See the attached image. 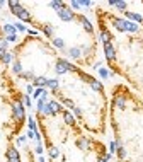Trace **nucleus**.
<instances>
[{"label":"nucleus","instance_id":"46","mask_svg":"<svg viewBox=\"0 0 143 162\" xmlns=\"http://www.w3.org/2000/svg\"><path fill=\"white\" fill-rule=\"evenodd\" d=\"M29 34H31V36H37V31L36 29H29Z\"/></svg>","mask_w":143,"mask_h":162},{"label":"nucleus","instance_id":"10","mask_svg":"<svg viewBox=\"0 0 143 162\" xmlns=\"http://www.w3.org/2000/svg\"><path fill=\"white\" fill-rule=\"evenodd\" d=\"M114 108H118V109H124V108H126V99H124V96L118 94L116 97H114Z\"/></svg>","mask_w":143,"mask_h":162},{"label":"nucleus","instance_id":"49","mask_svg":"<svg viewBox=\"0 0 143 162\" xmlns=\"http://www.w3.org/2000/svg\"><path fill=\"white\" fill-rule=\"evenodd\" d=\"M39 162H44V159H43V157H41V155H39Z\"/></svg>","mask_w":143,"mask_h":162},{"label":"nucleus","instance_id":"47","mask_svg":"<svg viewBox=\"0 0 143 162\" xmlns=\"http://www.w3.org/2000/svg\"><path fill=\"white\" fill-rule=\"evenodd\" d=\"M5 51H7V50H4V48H0V60H2V57H4V55H5Z\"/></svg>","mask_w":143,"mask_h":162},{"label":"nucleus","instance_id":"25","mask_svg":"<svg viewBox=\"0 0 143 162\" xmlns=\"http://www.w3.org/2000/svg\"><path fill=\"white\" fill-rule=\"evenodd\" d=\"M99 75H101L102 78H107V77H111L112 73L107 70V68H99Z\"/></svg>","mask_w":143,"mask_h":162},{"label":"nucleus","instance_id":"39","mask_svg":"<svg viewBox=\"0 0 143 162\" xmlns=\"http://www.w3.org/2000/svg\"><path fill=\"white\" fill-rule=\"evenodd\" d=\"M112 152H116V142H111V143H109V154H112Z\"/></svg>","mask_w":143,"mask_h":162},{"label":"nucleus","instance_id":"38","mask_svg":"<svg viewBox=\"0 0 143 162\" xmlns=\"http://www.w3.org/2000/svg\"><path fill=\"white\" fill-rule=\"evenodd\" d=\"M22 143H26V135H21L17 138V145H22Z\"/></svg>","mask_w":143,"mask_h":162},{"label":"nucleus","instance_id":"16","mask_svg":"<svg viewBox=\"0 0 143 162\" xmlns=\"http://www.w3.org/2000/svg\"><path fill=\"white\" fill-rule=\"evenodd\" d=\"M68 55L72 58H80V57H82V48H70Z\"/></svg>","mask_w":143,"mask_h":162},{"label":"nucleus","instance_id":"27","mask_svg":"<svg viewBox=\"0 0 143 162\" xmlns=\"http://www.w3.org/2000/svg\"><path fill=\"white\" fill-rule=\"evenodd\" d=\"M53 44L56 48H65V41L61 39V38H55V39H53Z\"/></svg>","mask_w":143,"mask_h":162},{"label":"nucleus","instance_id":"23","mask_svg":"<svg viewBox=\"0 0 143 162\" xmlns=\"http://www.w3.org/2000/svg\"><path fill=\"white\" fill-rule=\"evenodd\" d=\"M12 70H14V73L21 75V73H22V65L19 62H14V67H12Z\"/></svg>","mask_w":143,"mask_h":162},{"label":"nucleus","instance_id":"19","mask_svg":"<svg viewBox=\"0 0 143 162\" xmlns=\"http://www.w3.org/2000/svg\"><path fill=\"white\" fill-rule=\"evenodd\" d=\"M46 87L56 90V89H58V80H56V78H48V80H46Z\"/></svg>","mask_w":143,"mask_h":162},{"label":"nucleus","instance_id":"4","mask_svg":"<svg viewBox=\"0 0 143 162\" xmlns=\"http://www.w3.org/2000/svg\"><path fill=\"white\" fill-rule=\"evenodd\" d=\"M61 111H63V108H61L56 101H49V102H46L43 113H44L46 116H55L56 113H61Z\"/></svg>","mask_w":143,"mask_h":162},{"label":"nucleus","instance_id":"34","mask_svg":"<svg viewBox=\"0 0 143 162\" xmlns=\"http://www.w3.org/2000/svg\"><path fill=\"white\" fill-rule=\"evenodd\" d=\"M61 102H63L65 106H68V108H72V109H73V108H75L73 101H70V99H63V101H61Z\"/></svg>","mask_w":143,"mask_h":162},{"label":"nucleus","instance_id":"1","mask_svg":"<svg viewBox=\"0 0 143 162\" xmlns=\"http://www.w3.org/2000/svg\"><path fill=\"white\" fill-rule=\"evenodd\" d=\"M9 7H10V11L14 16H17L19 19H21L22 22H31L32 21V17L31 14L24 9V7L19 4V2H16V0H9Z\"/></svg>","mask_w":143,"mask_h":162},{"label":"nucleus","instance_id":"45","mask_svg":"<svg viewBox=\"0 0 143 162\" xmlns=\"http://www.w3.org/2000/svg\"><path fill=\"white\" fill-rule=\"evenodd\" d=\"M7 46H9V43H7V41H2V43H0V48H4V50H7Z\"/></svg>","mask_w":143,"mask_h":162},{"label":"nucleus","instance_id":"9","mask_svg":"<svg viewBox=\"0 0 143 162\" xmlns=\"http://www.w3.org/2000/svg\"><path fill=\"white\" fill-rule=\"evenodd\" d=\"M79 22L82 24V26H84V29H85L87 32H94V26L90 24V21H89V19H87L85 16H79Z\"/></svg>","mask_w":143,"mask_h":162},{"label":"nucleus","instance_id":"7","mask_svg":"<svg viewBox=\"0 0 143 162\" xmlns=\"http://www.w3.org/2000/svg\"><path fill=\"white\" fill-rule=\"evenodd\" d=\"M136 31H138V26L135 22L123 19V32H136Z\"/></svg>","mask_w":143,"mask_h":162},{"label":"nucleus","instance_id":"30","mask_svg":"<svg viewBox=\"0 0 143 162\" xmlns=\"http://www.w3.org/2000/svg\"><path fill=\"white\" fill-rule=\"evenodd\" d=\"M77 73H79V75H80V78H84L85 82H89V84H90V82H92V80H94V78L90 77V75H87V73H84V72H80V70H79V72H77Z\"/></svg>","mask_w":143,"mask_h":162},{"label":"nucleus","instance_id":"12","mask_svg":"<svg viewBox=\"0 0 143 162\" xmlns=\"http://www.w3.org/2000/svg\"><path fill=\"white\" fill-rule=\"evenodd\" d=\"M77 147L82 148V150H89V148H90V140H89V138H85V136H82V138L77 140Z\"/></svg>","mask_w":143,"mask_h":162},{"label":"nucleus","instance_id":"11","mask_svg":"<svg viewBox=\"0 0 143 162\" xmlns=\"http://www.w3.org/2000/svg\"><path fill=\"white\" fill-rule=\"evenodd\" d=\"M124 16H126L131 22H138V24H142V22H143V17L140 16V14H135V12H128L126 11V12H124Z\"/></svg>","mask_w":143,"mask_h":162},{"label":"nucleus","instance_id":"31","mask_svg":"<svg viewBox=\"0 0 143 162\" xmlns=\"http://www.w3.org/2000/svg\"><path fill=\"white\" fill-rule=\"evenodd\" d=\"M49 7H53V9H56V11H60L61 7H65V4H63V2H51Z\"/></svg>","mask_w":143,"mask_h":162},{"label":"nucleus","instance_id":"21","mask_svg":"<svg viewBox=\"0 0 143 162\" xmlns=\"http://www.w3.org/2000/svg\"><path fill=\"white\" fill-rule=\"evenodd\" d=\"M63 120H65V123H67V125H73V123H75L73 116L70 115V113H67V111H63Z\"/></svg>","mask_w":143,"mask_h":162},{"label":"nucleus","instance_id":"5","mask_svg":"<svg viewBox=\"0 0 143 162\" xmlns=\"http://www.w3.org/2000/svg\"><path fill=\"white\" fill-rule=\"evenodd\" d=\"M56 12H58V17L61 19V21H65V22H70V21H73L75 19V12L72 11V9H68L67 5L61 7V9L56 11Z\"/></svg>","mask_w":143,"mask_h":162},{"label":"nucleus","instance_id":"22","mask_svg":"<svg viewBox=\"0 0 143 162\" xmlns=\"http://www.w3.org/2000/svg\"><path fill=\"white\" fill-rule=\"evenodd\" d=\"M10 62H12V53H10V51H5V55L2 57V63H5V65H9Z\"/></svg>","mask_w":143,"mask_h":162},{"label":"nucleus","instance_id":"37","mask_svg":"<svg viewBox=\"0 0 143 162\" xmlns=\"http://www.w3.org/2000/svg\"><path fill=\"white\" fill-rule=\"evenodd\" d=\"M5 41H7V43H16V41H17V36H16V34H14V36H7Z\"/></svg>","mask_w":143,"mask_h":162},{"label":"nucleus","instance_id":"15","mask_svg":"<svg viewBox=\"0 0 143 162\" xmlns=\"http://www.w3.org/2000/svg\"><path fill=\"white\" fill-rule=\"evenodd\" d=\"M116 152H118V157H119V160H123V159H126V150L121 147V143L119 142H116Z\"/></svg>","mask_w":143,"mask_h":162},{"label":"nucleus","instance_id":"13","mask_svg":"<svg viewBox=\"0 0 143 162\" xmlns=\"http://www.w3.org/2000/svg\"><path fill=\"white\" fill-rule=\"evenodd\" d=\"M90 87H92V90H95V92H102V90H104V85H102V82H99V80H92V82H90Z\"/></svg>","mask_w":143,"mask_h":162},{"label":"nucleus","instance_id":"6","mask_svg":"<svg viewBox=\"0 0 143 162\" xmlns=\"http://www.w3.org/2000/svg\"><path fill=\"white\" fill-rule=\"evenodd\" d=\"M104 53H106V58H107V62H114L116 60V51H114V46H112L111 43H106L104 44Z\"/></svg>","mask_w":143,"mask_h":162},{"label":"nucleus","instance_id":"44","mask_svg":"<svg viewBox=\"0 0 143 162\" xmlns=\"http://www.w3.org/2000/svg\"><path fill=\"white\" fill-rule=\"evenodd\" d=\"M26 136H29V138H34V136H36V133H34V131H31V130H29V131H27V135Z\"/></svg>","mask_w":143,"mask_h":162},{"label":"nucleus","instance_id":"29","mask_svg":"<svg viewBox=\"0 0 143 162\" xmlns=\"http://www.w3.org/2000/svg\"><path fill=\"white\" fill-rule=\"evenodd\" d=\"M114 7H118V9H119V11H123V12H126L128 4H126V2H114Z\"/></svg>","mask_w":143,"mask_h":162},{"label":"nucleus","instance_id":"42","mask_svg":"<svg viewBox=\"0 0 143 162\" xmlns=\"http://www.w3.org/2000/svg\"><path fill=\"white\" fill-rule=\"evenodd\" d=\"M26 90H27V94H32V92H34V87H32V85H27Z\"/></svg>","mask_w":143,"mask_h":162},{"label":"nucleus","instance_id":"35","mask_svg":"<svg viewBox=\"0 0 143 162\" xmlns=\"http://www.w3.org/2000/svg\"><path fill=\"white\" fill-rule=\"evenodd\" d=\"M24 106H26V108H31V97H29V96H24Z\"/></svg>","mask_w":143,"mask_h":162},{"label":"nucleus","instance_id":"36","mask_svg":"<svg viewBox=\"0 0 143 162\" xmlns=\"http://www.w3.org/2000/svg\"><path fill=\"white\" fill-rule=\"evenodd\" d=\"M70 7H72L73 11H79V9H80L82 5H80V2H72V4H70Z\"/></svg>","mask_w":143,"mask_h":162},{"label":"nucleus","instance_id":"14","mask_svg":"<svg viewBox=\"0 0 143 162\" xmlns=\"http://www.w3.org/2000/svg\"><path fill=\"white\" fill-rule=\"evenodd\" d=\"M16 26H14V24H5V26H4V32H5L7 36H14V34H16Z\"/></svg>","mask_w":143,"mask_h":162},{"label":"nucleus","instance_id":"20","mask_svg":"<svg viewBox=\"0 0 143 162\" xmlns=\"http://www.w3.org/2000/svg\"><path fill=\"white\" fill-rule=\"evenodd\" d=\"M101 41L104 43V44L111 41V34H109V32H107L106 29H102V31H101Z\"/></svg>","mask_w":143,"mask_h":162},{"label":"nucleus","instance_id":"24","mask_svg":"<svg viewBox=\"0 0 143 162\" xmlns=\"http://www.w3.org/2000/svg\"><path fill=\"white\" fill-rule=\"evenodd\" d=\"M58 155H60L58 148H56V147H49V157H51V159H56Z\"/></svg>","mask_w":143,"mask_h":162},{"label":"nucleus","instance_id":"33","mask_svg":"<svg viewBox=\"0 0 143 162\" xmlns=\"http://www.w3.org/2000/svg\"><path fill=\"white\" fill-rule=\"evenodd\" d=\"M14 26H16V29H17V31H21V32H24V31H26V26H24L22 22H16Z\"/></svg>","mask_w":143,"mask_h":162},{"label":"nucleus","instance_id":"43","mask_svg":"<svg viewBox=\"0 0 143 162\" xmlns=\"http://www.w3.org/2000/svg\"><path fill=\"white\" fill-rule=\"evenodd\" d=\"M80 5L82 7H90L92 5V2H80Z\"/></svg>","mask_w":143,"mask_h":162},{"label":"nucleus","instance_id":"40","mask_svg":"<svg viewBox=\"0 0 143 162\" xmlns=\"http://www.w3.org/2000/svg\"><path fill=\"white\" fill-rule=\"evenodd\" d=\"M36 154H37V155H41V154H43V145H41V143H37V147H36Z\"/></svg>","mask_w":143,"mask_h":162},{"label":"nucleus","instance_id":"2","mask_svg":"<svg viewBox=\"0 0 143 162\" xmlns=\"http://www.w3.org/2000/svg\"><path fill=\"white\" fill-rule=\"evenodd\" d=\"M12 118L16 120V123H22L26 118V111H24V102L17 101L12 104Z\"/></svg>","mask_w":143,"mask_h":162},{"label":"nucleus","instance_id":"8","mask_svg":"<svg viewBox=\"0 0 143 162\" xmlns=\"http://www.w3.org/2000/svg\"><path fill=\"white\" fill-rule=\"evenodd\" d=\"M7 160L9 162H21V157H19L17 148H9V150H7Z\"/></svg>","mask_w":143,"mask_h":162},{"label":"nucleus","instance_id":"3","mask_svg":"<svg viewBox=\"0 0 143 162\" xmlns=\"http://www.w3.org/2000/svg\"><path fill=\"white\" fill-rule=\"evenodd\" d=\"M67 72H79V68L75 67V65H72V63H68L67 60H58L56 62V73H67Z\"/></svg>","mask_w":143,"mask_h":162},{"label":"nucleus","instance_id":"48","mask_svg":"<svg viewBox=\"0 0 143 162\" xmlns=\"http://www.w3.org/2000/svg\"><path fill=\"white\" fill-rule=\"evenodd\" d=\"M97 162H107V159H106V157H99V159H97Z\"/></svg>","mask_w":143,"mask_h":162},{"label":"nucleus","instance_id":"18","mask_svg":"<svg viewBox=\"0 0 143 162\" xmlns=\"http://www.w3.org/2000/svg\"><path fill=\"white\" fill-rule=\"evenodd\" d=\"M46 80L44 77H34V85L36 87H46Z\"/></svg>","mask_w":143,"mask_h":162},{"label":"nucleus","instance_id":"32","mask_svg":"<svg viewBox=\"0 0 143 162\" xmlns=\"http://www.w3.org/2000/svg\"><path fill=\"white\" fill-rule=\"evenodd\" d=\"M21 77L22 78H32V80H34V73H32V72H22Z\"/></svg>","mask_w":143,"mask_h":162},{"label":"nucleus","instance_id":"41","mask_svg":"<svg viewBox=\"0 0 143 162\" xmlns=\"http://www.w3.org/2000/svg\"><path fill=\"white\" fill-rule=\"evenodd\" d=\"M72 111H73V113H75V115H77V116H82V111H80L79 108H77V106H75V108H73V109H72Z\"/></svg>","mask_w":143,"mask_h":162},{"label":"nucleus","instance_id":"26","mask_svg":"<svg viewBox=\"0 0 143 162\" xmlns=\"http://www.w3.org/2000/svg\"><path fill=\"white\" fill-rule=\"evenodd\" d=\"M27 126H29V130H31V131H37V126H36V121H34V118H29V121H27Z\"/></svg>","mask_w":143,"mask_h":162},{"label":"nucleus","instance_id":"28","mask_svg":"<svg viewBox=\"0 0 143 162\" xmlns=\"http://www.w3.org/2000/svg\"><path fill=\"white\" fill-rule=\"evenodd\" d=\"M43 31H44V34H46L48 38H51V36H53V31H55V29L51 26H43Z\"/></svg>","mask_w":143,"mask_h":162},{"label":"nucleus","instance_id":"17","mask_svg":"<svg viewBox=\"0 0 143 162\" xmlns=\"http://www.w3.org/2000/svg\"><path fill=\"white\" fill-rule=\"evenodd\" d=\"M44 94H46V89H44V87H36V90L32 92V97H34V99H39V97H43Z\"/></svg>","mask_w":143,"mask_h":162}]
</instances>
